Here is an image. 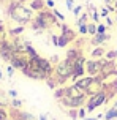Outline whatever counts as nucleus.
<instances>
[{"label":"nucleus","instance_id":"8fccbe9b","mask_svg":"<svg viewBox=\"0 0 117 120\" xmlns=\"http://www.w3.org/2000/svg\"><path fill=\"white\" fill-rule=\"evenodd\" d=\"M103 2H105V0H103Z\"/></svg>","mask_w":117,"mask_h":120},{"label":"nucleus","instance_id":"4c0bfd02","mask_svg":"<svg viewBox=\"0 0 117 120\" xmlns=\"http://www.w3.org/2000/svg\"><path fill=\"white\" fill-rule=\"evenodd\" d=\"M51 41L54 46H59V35H51Z\"/></svg>","mask_w":117,"mask_h":120},{"label":"nucleus","instance_id":"4468645a","mask_svg":"<svg viewBox=\"0 0 117 120\" xmlns=\"http://www.w3.org/2000/svg\"><path fill=\"white\" fill-rule=\"evenodd\" d=\"M60 30H62V35L65 36L70 43L76 40V32H74V30H71L67 24H60Z\"/></svg>","mask_w":117,"mask_h":120},{"label":"nucleus","instance_id":"f3484780","mask_svg":"<svg viewBox=\"0 0 117 120\" xmlns=\"http://www.w3.org/2000/svg\"><path fill=\"white\" fill-rule=\"evenodd\" d=\"M105 55H106V49L103 48V46H97V48L90 52V57H92V59H105Z\"/></svg>","mask_w":117,"mask_h":120},{"label":"nucleus","instance_id":"58836bf2","mask_svg":"<svg viewBox=\"0 0 117 120\" xmlns=\"http://www.w3.org/2000/svg\"><path fill=\"white\" fill-rule=\"evenodd\" d=\"M6 73H8V76H10V78H11L13 74H14V66H8V68H6Z\"/></svg>","mask_w":117,"mask_h":120},{"label":"nucleus","instance_id":"1a4fd4ad","mask_svg":"<svg viewBox=\"0 0 117 120\" xmlns=\"http://www.w3.org/2000/svg\"><path fill=\"white\" fill-rule=\"evenodd\" d=\"M29 55L25 54V52H16V54L13 55V59H11V62H10V65L11 66H14V70H24L25 66L29 65Z\"/></svg>","mask_w":117,"mask_h":120},{"label":"nucleus","instance_id":"f03ea898","mask_svg":"<svg viewBox=\"0 0 117 120\" xmlns=\"http://www.w3.org/2000/svg\"><path fill=\"white\" fill-rule=\"evenodd\" d=\"M8 16L13 19V21H16L18 24L21 25H25V24H30L32 19L35 18L33 16V11H32L30 8H27L24 6V3H19V2H11L10 6H8Z\"/></svg>","mask_w":117,"mask_h":120},{"label":"nucleus","instance_id":"2f4dec72","mask_svg":"<svg viewBox=\"0 0 117 120\" xmlns=\"http://www.w3.org/2000/svg\"><path fill=\"white\" fill-rule=\"evenodd\" d=\"M81 13H82V6H81V5H76V6L73 8V14L76 16V19L81 16Z\"/></svg>","mask_w":117,"mask_h":120},{"label":"nucleus","instance_id":"9d476101","mask_svg":"<svg viewBox=\"0 0 117 120\" xmlns=\"http://www.w3.org/2000/svg\"><path fill=\"white\" fill-rule=\"evenodd\" d=\"M103 90H105V82H103L100 78H95V79H93V82L90 84V87L86 90V95H87V98H89V96H93V95L101 93Z\"/></svg>","mask_w":117,"mask_h":120},{"label":"nucleus","instance_id":"bb28decb","mask_svg":"<svg viewBox=\"0 0 117 120\" xmlns=\"http://www.w3.org/2000/svg\"><path fill=\"white\" fill-rule=\"evenodd\" d=\"M105 59H106V60H116V59H117V52H116V49H114V51H106Z\"/></svg>","mask_w":117,"mask_h":120},{"label":"nucleus","instance_id":"5701e85b","mask_svg":"<svg viewBox=\"0 0 117 120\" xmlns=\"http://www.w3.org/2000/svg\"><path fill=\"white\" fill-rule=\"evenodd\" d=\"M8 106H10V101H8L6 95L0 92V108H8Z\"/></svg>","mask_w":117,"mask_h":120},{"label":"nucleus","instance_id":"49530a36","mask_svg":"<svg viewBox=\"0 0 117 120\" xmlns=\"http://www.w3.org/2000/svg\"><path fill=\"white\" fill-rule=\"evenodd\" d=\"M0 79H3V73H2V70H0Z\"/></svg>","mask_w":117,"mask_h":120},{"label":"nucleus","instance_id":"a878e982","mask_svg":"<svg viewBox=\"0 0 117 120\" xmlns=\"http://www.w3.org/2000/svg\"><path fill=\"white\" fill-rule=\"evenodd\" d=\"M21 106H22V101L18 100V98H13L11 101H10V108H13V109H19Z\"/></svg>","mask_w":117,"mask_h":120},{"label":"nucleus","instance_id":"2eb2a0df","mask_svg":"<svg viewBox=\"0 0 117 120\" xmlns=\"http://www.w3.org/2000/svg\"><path fill=\"white\" fill-rule=\"evenodd\" d=\"M29 8H30L32 11H43L44 8H46V2L44 0H30V3H29Z\"/></svg>","mask_w":117,"mask_h":120},{"label":"nucleus","instance_id":"7c9ffc66","mask_svg":"<svg viewBox=\"0 0 117 120\" xmlns=\"http://www.w3.org/2000/svg\"><path fill=\"white\" fill-rule=\"evenodd\" d=\"M68 117H71L73 120H78V109H68Z\"/></svg>","mask_w":117,"mask_h":120},{"label":"nucleus","instance_id":"3c124183","mask_svg":"<svg viewBox=\"0 0 117 120\" xmlns=\"http://www.w3.org/2000/svg\"><path fill=\"white\" fill-rule=\"evenodd\" d=\"M116 119H117V117H116Z\"/></svg>","mask_w":117,"mask_h":120},{"label":"nucleus","instance_id":"72a5a7b5","mask_svg":"<svg viewBox=\"0 0 117 120\" xmlns=\"http://www.w3.org/2000/svg\"><path fill=\"white\" fill-rule=\"evenodd\" d=\"M106 30H108V25L97 24V33H106Z\"/></svg>","mask_w":117,"mask_h":120},{"label":"nucleus","instance_id":"6e6552de","mask_svg":"<svg viewBox=\"0 0 117 120\" xmlns=\"http://www.w3.org/2000/svg\"><path fill=\"white\" fill-rule=\"evenodd\" d=\"M86 57L84 55H81L79 59L74 62V68H73V76H71V81H73V84L78 81V79L84 78V74H86Z\"/></svg>","mask_w":117,"mask_h":120},{"label":"nucleus","instance_id":"f8f14e48","mask_svg":"<svg viewBox=\"0 0 117 120\" xmlns=\"http://www.w3.org/2000/svg\"><path fill=\"white\" fill-rule=\"evenodd\" d=\"M67 96H71V98H81V96H87V95H86L84 90L78 89L74 84H71V85L67 87Z\"/></svg>","mask_w":117,"mask_h":120},{"label":"nucleus","instance_id":"423d86ee","mask_svg":"<svg viewBox=\"0 0 117 120\" xmlns=\"http://www.w3.org/2000/svg\"><path fill=\"white\" fill-rule=\"evenodd\" d=\"M16 52H18V51H16V44H14V41L6 38L5 41L2 43V46H0V57H2V60L11 62L13 55L16 54Z\"/></svg>","mask_w":117,"mask_h":120},{"label":"nucleus","instance_id":"393cba45","mask_svg":"<svg viewBox=\"0 0 117 120\" xmlns=\"http://www.w3.org/2000/svg\"><path fill=\"white\" fill-rule=\"evenodd\" d=\"M87 29H89V35H90V36L97 35V24H95V22H89Z\"/></svg>","mask_w":117,"mask_h":120},{"label":"nucleus","instance_id":"ea45409f","mask_svg":"<svg viewBox=\"0 0 117 120\" xmlns=\"http://www.w3.org/2000/svg\"><path fill=\"white\" fill-rule=\"evenodd\" d=\"M8 95L11 96V98H18V92H16V90H8Z\"/></svg>","mask_w":117,"mask_h":120},{"label":"nucleus","instance_id":"cd10ccee","mask_svg":"<svg viewBox=\"0 0 117 120\" xmlns=\"http://www.w3.org/2000/svg\"><path fill=\"white\" fill-rule=\"evenodd\" d=\"M98 13H100V18H108V16H109V10H108V6H101V8H100L98 10Z\"/></svg>","mask_w":117,"mask_h":120},{"label":"nucleus","instance_id":"e433bc0d","mask_svg":"<svg viewBox=\"0 0 117 120\" xmlns=\"http://www.w3.org/2000/svg\"><path fill=\"white\" fill-rule=\"evenodd\" d=\"M46 8L54 10V8H56V2H54V0H46Z\"/></svg>","mask_w":117,"mask_h":120},{"label":"nucleus","instance_id":"473e14b6","mask_svg":"<svg viewBox=\"0 0 117 120\" xmlns=\"http://www.w3.org/2000/svg\"><path fill=\"white\" fill-rule=\"evenodd\" d=\"M87 25H89V24L79 25V27H78V32H79L81 35H89V29H87Z\"/></svg>","mask_w":117,"mask_h":120},{"label":"nucleus","instance_id":"c9c22d12","mask_svg":"<svg viewBox=\"0 0 117 120\" xmlns=\"http://www.w3.org/2000/svg\"><path fill=\"white\" fill-rule=\"evenodd\" d=\"M65 5H67V8L70 10V11H73V8L76 5H74V0H65Z\"/></svg>","mask_w":117,"mask_h":120},{"label":"nucleus","instance_id":"f257e3e1","mask_svg":"<svg viewBox=\"0 0 117 120\" xmlns=\"http://www.w3.org/2000/svg\"><path fill=\"white\" fill-rule=\"evenodd\" d=\"M32 29L35 30V32H43V30H48L51 29V27H56V25H59L60 27V24H59V19L54 16V13H52V10H49V8H44L43 11H38L37 16L32 19Z\"/></svg>","mask_w":117,"mask_h":120},{"label":"nucleus","instance_id":"79ce46f5","mask_svg":"<svg viewBox=\"0 0 117 120\" xmlns=\"http://www.w3.org/2000/svg\"><path fill=\"white\" fill-rule=\"evenodd\" d=\"M101 119V115H97V117H86L84 120H100Z\"/></svg>","mask_w":117,"mask_h":120},{"label":"nucleus","instance_id":"dca6fc26","mask_svg":"<svg viewBox=\"0 0 117 120\" xmlns=\"http://www.w3.org/2000/svg\"><path fill=\"white\" fill-rule=\"evenodd\" d=\"M81 55H82V51H81V49H78V48H71V49H68V51H67V55H65V59L76 62V60L79 59Z\"/></svg>","mask_w":117,"mask_h":120},{"label":"nucleus","instance_id":"a211bd4d","mask_svg":"<svg viewBox=\"0 0 117 120\" xmlns=\"http://www.w3.org/2000/svg\"><path fill=\"white\" fill-rule=\"evenodd\" d=\"M65 95H67V87H59V89L54 90V98L59 100V101H60Z\"/></svg>","mask_w":117,"mask_h":120},{"label":"nucleus","instance_id":"20e7f679","mask_svg":"<svg viewBox=\"0 0 117 120\" xmlns=\"http://www.w3.org/2000/svg\"><path fill=\"white\" fill-rule=\"evenodd\" d=\"M108 100H109V98H108V93H106L105 90H103V92H101V93H98V95L89 96L84 108H86V109H87V112L90 114V112H93V111L98 108V106H103V104H105Z\"/></svg>","mask_w":117,"mask_h":120},{"label":"nucleus","instance_id":"c85d7f7f","mask_svg":"<svg viewBox=\"0 0 117 120\" xmlns=\"http://www.w3.org/2000/svg\"><path fill=\"white\" fill-rule=\"evenodd\" d=\"M87 114H89V112H87V109L84 108V106L78 109V117H79V119H82V120H84V119L87 117Z\"/></svg>","mask_w":117,"mask_h":120},{"label":"nucleus","instance_id":"0eeeda50","mask_svg":"<svg viewBox=\"0 0 117 120\" xmlns=\"http://www.w3.org/2000/svg\"><path fill=\"white\" fill-rule=\"evenodd\" d=\"M87 103V96H81V98H71V96H63L60 100V104L65 106L68 109H79L82 106H86Z\"/></svg>","mask_w":117,"mask_h":120},{"label":"nucleus","instance_id":"37998d69","mask_svg":"<svg viewBox=\"0 0 117 120\" xmlns=\"http://www.w3.org/2000/svg\"><path fill=\"white\" fill-rule=\"evenodd\" d=\"M0 33H5V24L0 21Z\"/></svg>","mask_w":117,"mask_h":120},{"label":"nucleus","instance_id":"a18cd8bd","mask_svg":"<svg viewBox=\"0 0 117 120\" xmlns=\"http://www.w3.org/2000/svg\"><path fill=\"white\" fill-rule=\"evenodd\" d=\"M38 120H48V115H46V114H41L40 117H38Z\"/></svg>","mask_w":117,"mask_h":120},{"label":"nucleus","instance_id":"f704fd0d","mask_svg":"<svg viewBox=\"0 0 117 120\" xmlns=\"http://www.w3.org/2000/svg\"><path fill=\"white\" fill-rule=\"evenodd\" d=\"M52 13H54V16H56V18L59 19V21H62V22L65 21V16H63V14H62V13L59 11V10H56V8H54V10H52Z\"/></svg>","mask_w":117,"mask_h":120},{"label":"nucleus","instance_id":"6ab92c4d","mask_svg":"<svg viewBox=\"0 0 117 120\" xmlns=\"http://www.w3.org/2000/svg\"><path fill=\"white\" fill-rule=\"evenodd\" d=\"M25 54L29 55V59H35V57H38V52L33 49V46H32L30 43H27V46H25Z\"/></svg>","mask_w":117,"mask_h":120},{"label":"nucleus","instance_id":"9b49d317","mask_svg":"<svg viewBox=\"0 0 117 120\" xmlns=\"http://www.w3.org/2000/svg\"><path fill=\"white\" fill-rule=\"evenodd\" d=\"M93 76H84V78H81V79H78L76 82H74V85L78 87V89H81V90H84L86 92L89 87H90V84L93 82Z\"/></svg>","mask_w":117,"mask_h":120},{"label":"nucleus","instance_id":"412c9836","mask_svg":"<svg viewBox=\"0 0 117 120\" xmlns=\"http://www.w3.org/2000/svg\"><path fill=\"white\" fill-rule=\"evenodd\" d=\"M46 84H48V87H49V89H52V90L59 89V84H57V81L54 79V76H51V78L46 79Z\"/></svg>","mask_w":117,"mask_h":120},{"label":"nucleus","instance_id":"7ed1b4c3","mask_svg":"<svg viewBox=\"0 0 117 120\" xmlns=\"http://www.w3.org/2000/svg\"><path fill=\"white\" fill-rule=\"evenodd\" d=\"M73 68H74V62L73 60L63 59L60 60L56 65V70H54V79L57 81V84L63 87V84L67 82L68 79H71L73 76Z\"/></svg>","mask_w":117,"mask_h":120},{"label":"nucleus","instance_id":"c756f323","mask_svg":"<svg viewBox=\"0 0 117 120\" xmlns=\"http://www.w3.org/2000/svg\"><path fill=\"white\" fill-rule=\"evenodd\" d=\"M10 119V114L6 112L5 108H0V120H8Z\"/></svg>","mask_w":117,"mask_h":120},{"label":"nucleus","instance_id":"39448f33","mask_svg":"<svg viewBox=\"0 0 117 120\" xmlns=\"http://www.w3.org/2000/svg\"><path fill=\"white\" fill-rule=\"evenodd\" d=\"M105 62H106V59H89L86 62V73L89 76H93V78L100 76Z\"/></svg>","mask_w":117,"mask_h":120},{"label":"nucleus","instance_id":"ddd939ff","mask_svg":"<svg viewBox=\"0 0 117 120\" xmlns=\"http://www.w3.org/2000/svg\"><path fill=\"white\" fill-rule=\"evenodd\" d=\"M108 40H109V35H108V33H97L95 36H92L90 44H92V46H95V48H97V46H103Z\"/></svg>","mask_w":117,"mask_h":120},{"label":"nucleus","instance_id":"c03bdc74","mask_svg":"<svg viewBox=\"0 0 117 120\" xmlns=\"http://www.w3.org/2000/svg\"><path fill=\"white\" fill-rule=\"evenodd\" d=\"M106 24H108V25H112V24H114V21H112V19L108 16V18H106Z\"/></svg>","mask_w":117,"mask_h":120},{"label":"nucleus","instance_id":"b1692460","mask_svg":"<svg viewBox=\"0 0 117 120\" xmlns=\"http://www.w3.org/2000/svg\"><path fill=\"white\" fill-rule=\"evenodd\" d=\"M68 44H70V41H68L67 38L60 33V35H59V46H57V48H67Z\"/></svg>","mask_w":117,"mask_h":120},{"label":"nucleus","instance_id":"de8ad7c7","mask_svg":"<svg viewBox=\"0 0 117 120\" xmlns=\"http://www.w3.org/2000/svg\"><path fill=\"white\" fill-rule=\"evenodd\" d=\"M16 2H19V3H24L25 0H16Z\"/></svg>","mask_w":117,"mask_h":120},{"label":"nucleus","instance_id":"4be33fe9","mask_svg":"<svg viewBox=\"0 0 117 120\" xmlns=\"http://www.w3.org/2000/svg\"><path fill=\"white\" fill-rule=\"evenodd\" d=\"M22 32H24V25H19V27L10 29V35H11V36H19Z\"/></svg>","mask_w":117,"mask_h":120},{"label":"nucleus","instance_id":"a19ab883","mask_svg":"<svg viewBox=\"0 0 117 120\" xmlns=\"http://www.w3.org/2000/svg\"><path fill=\"white\" fill-rule=\"evenodd\" d=\"M5 40H6V32L5 33H0V46H2V43L5 41Z\"/></svg>","mask_w":117,"mask_h":120},{"label":"nucleus","instance_id":"09e8293b","mask_svg":"<svg viewBox=\"0 0 117 120\" xmlns=\"http://www.w3.org/2000/svg\"><path fill=\"white\" fill-rule=\"evenodd\" d=\"M116 52H117V49H116Z\"/></svg>","mask_w":117,"mask_h":120},{"label":"nucleus","instance_id":"aec40b11","mask_svg":"<svg viewBox=\"0 0 117 120\" xmlns=\"http://www.w3.org/2000/svg\"><path fill=\"white\" fill-rule=\"evenodd\" d=\"M117 117V109L116 108H111L108 112L105 114V120H114Z\"/></svg>","mask_w":117,"mask_h":120}]
</instances>
